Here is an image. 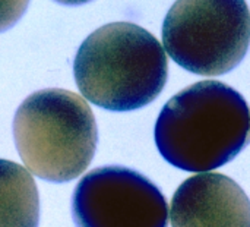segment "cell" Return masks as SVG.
Listing matches in <instances>:
<instances>
[{
    "label": "cell",
    "instance_id": "1",
    "mask_svg": "<svg viewBox=\"0 0 250 227\" xmlns=\"http://www.w3.org/2000/svg\"><path fill=\"white\" fill-rule=\"evenodd\" d=\"M250 109L220 81L196 82L163 107L155 144L166 161L186 172H209L231 161L249 142Z\"/></svg>",
    "mask_w": 250,
    "mask_h": 227
},
{
    "label": "cell",
    "instance_id": "2",
    "mask_svg": "<svg viewBox=\"0 0 250 227\" xmlns=\"http://www.w3.org/2000/svg\"><path fill=\"white\" fill-rule=\"evenodd\" d=\"M73 75L82 95L110 112H132L152 103L168 75L161 43L130 22L107 23L81 44Z\"/></svg>",
    "mask_w": 250,
    "mask_h": 227
},
{
    "label": "cell",
    "instance_id": "3",
    "mask_svg": "<svg viewBox=\"0 0 250 227\" xmlns=\"http://www.w3.org/2000/svg\"><path fill=\"white\" fill-rule=\"evenodd\" d=\"M13 139L25 167L51 183L79 178L98 144L95 117L78 94L59 88L31 94L18 107Z\"/></svg>",
    "mask_w": 250,
    "mask_h": 227
},
{
    "label": "cell",
    "instance_id": "4",
    "mask_svg": "<svg viewBox=\"0 0 250 227\" xmlns=\"http://www.w3.org/2000/svg\"><path fill=\"white\" fill-rule=\"evenodd\" d=\"M166 53L183 69L224 75L246 56L250 10L245 0H177L163 23Z\"/></svg>",
    "mask_w": 250,
    "mask_h": 227
},
{
    "label": "cell",
    "instance_id": "5",
    "mask_svg": "<svg viewBox=\"0 0 250 227\" xmlns=\"http://www.w3.org/2000/svg\"><path fill=\"white\" fill-rule=\"evenodd\" d=\"M76 227H167L166 197L148 178L122 166L91 170L72 198Z\"/></svg>",
    "mask_w": 250,
    "mask_h": 227
},
{
    "label": "cell",
    "instance_id": "6",
    "mask_svg": "<svg viewBox=\"0 0 250 227\" xmlns=\"http://www.w3.org/2000/svg\"><path fill=\"white\" fill-rule=\"evenodd\" d=\"M171 227H250V200L221 173H201L186 179L174 192Z\"/></svg>",
    "mask_w": 250,
    "mask_h": 227
},
{
    "label": "cell",
    "instance_id": "7",
    "mask_svg": "<svg viewBox=\"0 0 250 227\" xmlns=\"http://www.w3.org/2000/svg\"><path fill=\"white\" fill-rule=\"evenodd\" d=\"M35 181L21 164L0 159V227H38Z\"/></svg>",
    "mask_w": 250,
    "mask_h": 227
},
{
    "label": "cell",
    "instance_id": "8",
    "mask_svg": "<svg viewBox=\"0 0 250 227\" xmlns=\"http://www.w3.org/2000/svg\"><path fill=\"white\" fill-rule=\"evenodd\" d=\"M29 0H0V32L12 28L26 12Z\"/></svg>",
    "mask_w": 250,
    "mask_h": 227
},
{
    "label": "cell",
    "instance_id": "9",
    "mask_svg": "<svg viewBox=\"0 0 250 227\" xmlns=\"http://www.w3.org/2000/svg\"><path fill=\"white\" fill-rule=\"evenodd\" d=\"M60 4H67V6H79V4H85L91 0H54Z\"/></svg>",
    "mask_w": 250,
    "mask_h": 227
}]
</instances>
